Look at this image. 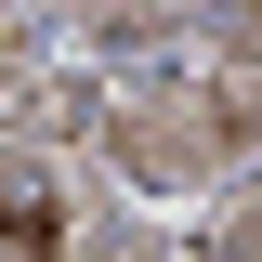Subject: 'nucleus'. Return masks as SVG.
Returning a JSON list of instances; mask_svg holds the SVG:
<instances>
[{"label": "nucleus", "mask_w": 262, "mask_h": 262, "mask_svg": "<svg viewBox=\"0 0 262 262\" xmlns=\"http://www.w3.org/2000/svg\"><path fill=\"white\" fill-rule=\"evenodd\" d=\"M0 249H13V262H53V249H66V210L27 196V184H0Z\"/></svg>", "instance_id": "obj_1"}]
</instances>
